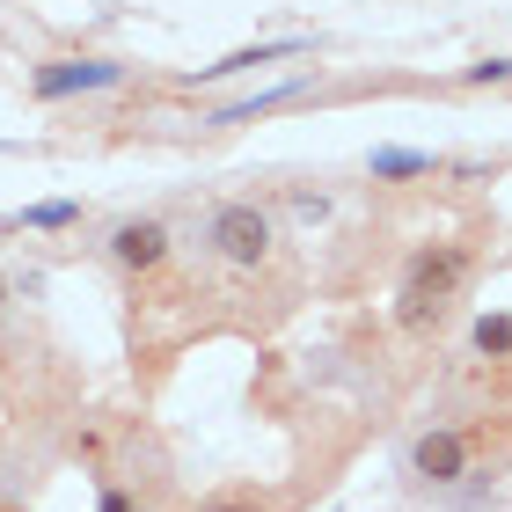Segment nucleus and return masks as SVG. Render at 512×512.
Listing matches in <instances>:
<instances>
[{"label":"nucleus","mask_w":512,"mask_h":512,"mask_svg":"<svg viewBox=\"0 0 512 512\" xmlns=\"http://www.w3.org/2000/svg\"><path fill=\"white\" fill-rule=\"evenodd\" d=\"M293 96H308V74H293V81H278V88H256V96H242V103H227V110H213V132H227V125H249V118H264V110H286Z\"/></svg>","instance_id":"obj_7"},{"label":"nucleus","mask_w":512,"mask_h":512,"mask_svg":"<svg viewBox=\"0 0 512 512\" xmlns=\"http://www.w3.org/2000/svg\"><path fill=\"white\" fill-rule=\"evenodd\" d=\"M410 469L425 476V483H454L461 469H469V447H461V432H425L410 447Z\"/></svg>","instance_id":"obj_6"},{"label":"nucleus","mask_w":512,"mask_h":512,"mask_svg":"<svg viewBox=\"0 0 512 512\" xmlns=\"http://www.w3.org/2000/svg\"><path fill=\"white\" fill-rule=\"evenodd\" d=\"M205 235H213V249L227 256V264H249V271H256V264L271 256V220L256 213V205H220Z\"/></svg>","instance_id":"obj_3"},{"label":"nucleus","mask_w":512,"mask_h":512,"mask_svg":"<svg viewBox=\"0 0 512 512\" xmlns=\"http://www.w3.org/2000/svg\"><path fill=\"white\" fill-rule=\"evenodd\" d=\"M103 512H139V505H132L125 491H103Z\"/></svg>","instance_id":"obj_12"},{"label":"nucleus","mask_w":512,"mask_h":512,"mask_svg":"<svg viewBox=\"0 0 512 512\" xmlns=\"http://www.w3.org/2000/svg\"><path fill=\"white\" fill-rule=\"evenodd\" d=\"M81 220V198H44V205H22L8 227H44V235H59V227Z\"/></svg>","instance_id":"obj_8"},{"label":"nucleus","mask_w":512,"mask_h":512,"mask_svg":"<svg viewBox=\"0 0 512 512\" xmlns=\"http://www.w3.org/2000/svg\"><path fill=\"white\" fill-rule=\"evenodd\" d=\"M461 278H469V249H461V242H432V249H417V256H410V271H403V308H395V315H403V322H425L439 300L461 286Z\"/></svg>","instance_id":"obj_1"},{"label":"nucleus","mask_w":512,"mask_h":512,"mask_svg":"<svg viewBox=\"0 0 512 512\" xmlns=\"http://www.w3.org/2000/svg\"><path fill=\"white\" fill-rule=\"evenodd\" d=\"M0 300H8V271H0Z\"/></svg>","instance_id":"obj_13"},{"label":"nucleus","mask_w":512,"mask_h":512,"mask_svg":"<svg viewBox=\"0 0 512 512\" xmlns=\"http://www.w3.org/2000/svg\"><path fill=\"white\" fill-rule=\"evenodd\" d=\"M110 256H118L125 271H154L161 256H169V227L161 220H125L118 235H110Z\"/></svg>","instance_id":"obj_5"},{"label":"nucleus","mask_w":512,"mask_h":512,"mask_svg":"<svg viewBox=\"0 0 512 512\" xmlns=\"http://www.w3.org/2000/svg\"><path fill=\"white\" fill-rule=\"evenodd\" d=\"M103 88H125V66L118 59H44L30 74V96L37 103H74V96H103Z\"/></svg>","instance_id":"obj_2"},{"label":"nucleus","mask_w":512,"mask_h":512,"mask_svg":"<svg viewBox=\"0 0 512 512\" xmlns=\"http://www.w3.org/2000/svg\"><path fill=\"white\" fill-rule=\"evenodd\" d=\"M308 52V37H271V44H242V52H227V59H213V66H198L191 74V88H205V81H227V74H249V66H278V59H300Z\"/></svg>","instance_id":"obj_4"},{"label":"nucleus","mask_w":512,"mask_h":512,"mask_svg":"<svg viewBox=\"0 0 512 512\" xmlns=\"http://www.w3.org/2000/svg\"><path fill=\"white\" fill-rule=\"evenodd\" d=\"M469 81H476V88H491V81H512V59H476V66H469Z\"/></svg>","instance_id":"obj_11"},{"label":"nucleus","mask_w":512,"mask_h":512,"mask_svg":"<svg viewBox=\"0 0 512 512\" xmlns=\"http://www.w3.org/2000/svg\"><path fill=\"white\" fill-rule=\"evenodd\" d=\"M476 352H483V359H505V352H512V315H483V322H476Z\"/></svg>","instance_id":"obj_10"},{"label":"nucleus","mask_w":512,"mask_h":512,"mask_svg":"<svg viewBox=\"0 0 512 512\" xmlns=\"http://www.w3.org/2000/svg\"><path fill=\"white\" fill-rule=\"evenodd\" d=\"M374 176H432V154H417V147H374Z\"/></svg>","instance_id":"obj_9"}]
</instances>
